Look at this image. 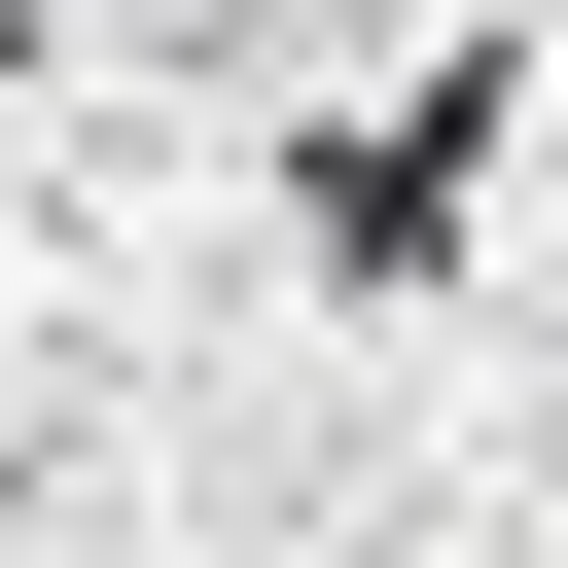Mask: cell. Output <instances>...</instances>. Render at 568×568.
<instances>
[{"label": "cell", "mask_w": 568, "mask_h": 568, "mask_svg": "<svg viewBox=\"0 0 568 568\" xmlns=\"http://www.w3.org/2000/svg\"><path fill=\"white\" fill-rule=\"evenodd\" d=\"M497 142H532V36H462V71H390V106L320 142V248H355V284H462V213H497Z\"/></svg>", "instance_id": "cell-1"}]
</instances>
